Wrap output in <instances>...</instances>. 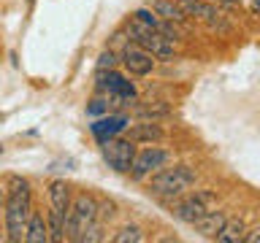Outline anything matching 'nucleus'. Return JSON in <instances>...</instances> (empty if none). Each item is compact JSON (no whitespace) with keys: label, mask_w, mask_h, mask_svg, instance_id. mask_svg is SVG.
Wrapping results in <instances>:
<instances>
[{"label":"nucleus","mask_w":260,"mask_h":243,"mask_svg":"<svg viewBox=\"0 0 260 243\" xmlns=\"http://www.w3.org/2000/svg\"><path fill=\"white\" fill-rule=\"evenodd\" d=\"M6 232L8 240L19 243L24 240V224L32 211V194H30V184L19 176H11V186L6 194Z\"/></svg>","instance_id":"nucleus-1"},{"label":"nucleus","mask_w":260,"mask_h":243,"mask_svg":"<svg viewBox=\"0 0 260 243\" xmlns=\"http://www.w3.org/2000/svg\"><path fill=\"white\" fill-rule=\"evenodd\" d=\"M195 184V170L187 165H176V168H166L160 173L152 176L149 189L157 197H176V194L187 192Z\"/></svg>","instance_id":"nucleus-2"},{"label":"nucleus","mask_w":260,"mask_h":243,"mask_svg":"<svg viewBox=\"0 0 260 243\" xmlns=\"http://www.w3.org/2000/svg\"><path fill=\"white\" fill-rule=\"evenodd\" d=\"M98 222V202L92 194H79L76 200L71 202L68 216H65V238L68 240H79L81 232L87 230L89 224Z\"/></svg>","instance_id":"nucleus-3"},{"label":"nucleus","mask_w":260,"mask_h":243,"mask_svg":"<svg viewBox=\"0 0 260 243\" xmlns=\"http://www.w3.org/2000/svg\"><path fill=\"white\" fill-rule=\"evenodd\" d=\"M130 35H133L136 46L144 49L146 54L162 57V60L174 57V40H168V38L162 35V32H157V30L144 27V24H138V22H130Z\"/></svg>","instance_id":"nucleus-4"},{"label":"nucleus","mask_w":260,"mask_h":243,"mask_svg":"<svg viewBox=\"0 0 260 243\" xmlns=\"http://www.w3.org/2000/svg\"><path fill=\"white\" fill-rule=\"evenodd\" d=\"M214 202H217L214 192H195L192 197L176 202V206H174V216L179 219V222H184V224H195L203 214H206V211H211Z\"/></svg>","instance_id":"nucleus-5"},{"label":"nucleus","mask_w":260,"mask_h":243,"mask_svg":"<svg viewBox=\"0 0 260 243\" xmlns=\"http://www.w3.org/2000/svg\"><path fill=\"white\" fill-rule=\"evenodd\" d=\"M103 157L109 162V168H114L117 173H127L130 162H133V154H136V146L130 138H109V141H103Z\"/></svg>","instance_id":"nucleus-6"},{"label":"nucleus","mask_w":260,"mask_h":243,"mask_svg":"<svg viewBox=\"0 0 260 243\" xmlns=\"http://www.w3.org/2000/svg\"><path fill=\"white\" fill-rule=\"evenodd\" d=\"M166 159H168V154L162 149H144V151L133 154V162H130L127 173H130V178L141 181V178H146L149 173H154L157 168L166 165Z\"/></svg>","instance_id":"nucleus-7"},{"label":"nucleus","mask_w":260,"mask_h":243,"mask_svg":"<svg viewBox=\"0 0 260 243\" xmlns=\"http://www.w3.org/2000/svg\"><path fill=\"white\" fill-rule=\"evenodd\" d=\"M122 65H125V68L133 73V76H146V73H152L154 60H152V54L144 52V49L127 46L125 54H122Z\"/></svg>","instance_id":"nucleus-8"},{"label":"nucleus","mask_w":260,"mask_h":243,"mask_svg":"<svg viewBox=\"0 0 260 243\" xmlns=\"http://www.w3.org/2000/svg\"><path fill=\"white\" fill-rule=\"evenodd\" d=\"M101 87H103L111 97H122V100H130V97H136V87L130 84V81L122 78L119 73H114V70H109V73L103 76Z\"/></svg>","instance_id":"nucleus-9"},{"label":"nucleus","mask_w":260,"mask_h":243,"mask_svg":"<svg viewBox=\"0 0 260 243\" xmlns=\"http://www.w3.org/2000/svg\"><path fill=\"white\" fill-rule=\"evenodd\" d=\"M125 125H127L125 116H109V119H98L89 130H92V135L98 138V143H103V141H109V138L119 135L122 130H125Z\"/></svg>","instance_id":"nucleus-10"},{"label":"nucleus","mask_w":260,"mask_h":243,"mask_svg":"<svg viewBox=\"0 0 260 243\" xmlns=\"http://www.w3.org/2000/svg\"><path fill=\"white\" fill-rule=\"evenodd\" d=\"M24 240L27 243H46L49 240V230H46V222L38 211H30L27 216V224H24Z\"/></svg>","instance_id":"nucleus-11"},{"label":"nucleus","mask_w":260,"mask_h":243,"mask_svg":"<svg viewBox=\"0 0 260 243\" xmlns=\"http://www.w3.org/2000/svg\"><path fill=\"white\" fill-rule=\"evenodd\" d=\"M49 202H52V211L68 216V208H71V186L65 184V181H52V186H49Z\"/></svg>","instance_id":"nucleus-12"},{"label":"nucleus","mask_w":260,"mask_h":243,"mask_svg":"<svg viewBox=\"0 0 260 243\" xmlns=\"http://www.w3.org/2000/svg\"><path fill=\"white\" fill-rule=\"evenodd\" d=\"M222 224H225V214H222V211H206V214H203L192 227L203 235V238H214Z\"/></svg>","instance_id":"nucleus-13"},{"label":"nucleus","mask_w":260,"mask_h":243,"mask_svg":"<svg viewBox=\"0 0 260 243\" xmlns=\"http://www.w3.org/2000/svg\"><path fill=\"white\" fill-rule=\"evenodd\" d=\"M214 238H217V243H241V238H244V222H241V219H231V222L225 219V224L219 227V232L214 235Z\"/></svg>","instance_id":"nucleus-14"},{"label":"nucleus","mask_w":260,"mask_h":243,"mask_svg":"<svg viewBox=\"0 0 260 243\" xmlns=\"http://www.w3.org/2000/svg\"><path fill=\"white\" fill-rule=\"evenodd\" d=\"M154 14L166 22H184V11L176 0H154Z\"/></svg>","instance_id":"nucleus-15"},{"label":"nucleus","mask_w":260,"mask_h":243,"mask_svg":"<svg viewBox=\"0 0 260 243\" xmlns=\"http://www.w3.org/2000/svg\"><path fill=\"white\" fill-rule=\"evenodd\" d=\"M127 138L133 143H152V141H160L162 138V130L157 125H149V122H146V125H136L127 133Z\"/></svg>","instance_id":"nucleus-16"},{"label":"nucleus","mask_w":260,"mask_h":243,"mask_svg":"<svg viewBox=\"0 0 260 243\" xmlns=\"http://www.w3.org/2000/svg\"><path fill=\"white\" fill-rule=\"evenodd\" d=\"M141 240H144V232H141V227H136V224L122 227V230L114 235V243H141Z\"/></svg>","instance_id":"nucleus-17"},{"label":"nucleus","mask_w":260,"mask_h":243,"mask_svg":"<svg viewBox=\"0 0 260 243\" xmlns=\"http://www.w3.org/2000/svg\"><path fill=\"white\" fill-rule=\"evenodd\" d=\"M114 214H117V206H114V202H101V206H98V222L111 219Z\"/></svg>","instance_id":"nucleus-18"},{"label":"nucleus","mask_w":260,"mask_h":243,"mask_svg":"<svg viewBox=\"0 0 260 243\" xmlns=\"http://www.w3.org/2000/svg\"><path fill=\"white\" fill-rule=\"evenodd\" d=\"M114 62H117V57H114V52H103L101 60H98V70H106V68H114Z\"/></svg>","instance_id":"nucleus-19"},{"label":"nucleus","mask_w":260,"mask_h":243,"mask_svg":"<svg viewBox=\"0 0 260 243\" xmlns=\"http://www.w3.org/2000/svg\"><path fill=\"white\" fill-rule=\"evenodd\" d=\"M103 111H109V103H106V100H92L87 105V113H92V116H95V113H103Z\"/></svg>","instance_id":"nucleus-20"},{"label":"nucleus","mask_w":260,"mask_h":243,"mask_svg":"<svg viewBox=\"0 0 260 243\" xmlns=\"http://www.w3.org/2000/svg\"><path fill=\"white\" fill-rule=\"evenodd\" d=\"M209 3H217V6H239L241 0H209Z\"/></svg>","instance_id":"nucleus-21"},{"label":"nucleus","mask_w":260,"mask_h":243,"mask_svg":"<svg viewBox=\"0 0 260 243\" xmlns=\"http://www.w3.org/2000/svg\"><path fill=\"white\" fill-rule=\"evenodd\" d=\"M6 194H8V189H6V184L0 181V206H3V202H6Z\"/></svg>","instance_id":"nucleus-22"},{"label":"nucleus","mask_w":260,"mask_h":243,"mask_svg":"<svg viewBox=\"0 0 260 243\" xmlns=\"http://www.w3.org/2000/svg\"><path fill=\"white\" fill-rule=\"evenodd\" d=\"M257 238H260V235H257V230H255V232H252V235H244V238H241V240H247V243H255Z\"/></svg>","instance_id":"nucleus-23"},{"label":"nucleus","mask_w":260,"mask_h":243,"mask_svg":"<svg viewBox=\"0 0 260 243\" xmlns=\"http://www.w3.org/2000/svg\"><path fill=\"white\" fill-rule=\"evenodd\" d=\"M0 154H3V143H0Z\"/></svg>","instance_id":"nucleus-24"},{"label":"nucleus","mask_w":260,"mask_h":243,"mask_svg":"<svg viewBox=\"0 0 260 243\" xmlns=\"http://www.w3.org/2000/svg\"><path fill=\"white\" fill-rule=\"evenodd\" d=\"M0 238H3V232H0Z\"/></svg>","instance_id":"nucleus-25"},{"label":"nucleus","mask_w":260,"mask_h":243,"mask_svg":"<svg viewBox=\"0 0 260 243\" xmlns=\"http://www.w3.org/2000/svg\"><path fill=\"white\" fill-rule=\"evenodd\" d=\"M27 3H32V0H27Z\"/></svg>","instance_id":"nucleus-26"}]
</instances>
